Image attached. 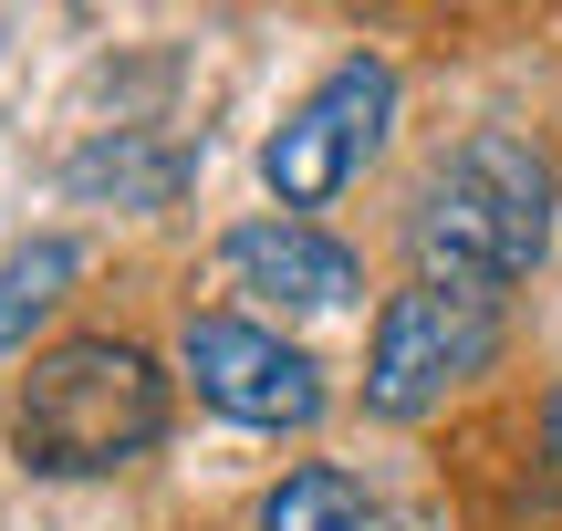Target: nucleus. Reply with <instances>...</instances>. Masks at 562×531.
I'll return each instance as SVG.
<instances>
[{
  "mask_svg": "<svg viewBox=\"0 0 562 531\" xmlns=\"http://www.w3.org/2000/svg\"><path fill=\"white\" fill-rule=\"evenodd\" d=\"M385 115H396V74H385L375 53L334 63V74L313 83V94L281 115V136L261 146V178L281 208H323L334 188L364 178V157L385 146Z\"/></svg>",
  "mask_w": 562,
  "mask_h": 531,
  "instance_id": "20e7f679",
  "label": "nucleus"
},
{
  "mask_svg": "<svg viewBox=\"0 0 562 531\" xmlns=\"http://www.w3.org/2000/svg\"><path fill=\"white\" fill-rule=\"evenodd\" d=\"M188 375H199V396L220 417H240V428H313L323 417V375L302 344H281V334L240 324V313H188Z\"/></svg>",
  "mask_w": 562,
  "mask_h": 531,
  "instance_id": "39448f33",
  "label": "nucleus"
},
{
  "mask_svg": "<svg viewBox=\"0 0 562 531\" xmlns=\"http://www.w3.org/2000/svg\"><path fill=\"white\" fill-rule=\"evenodd\" d=\"M157 438H167V375H157V354L115 344V334H74V344L32 354V375L11 396L21 470H53V479L125 470Z\"/></svg>",
  "mask_w": 562,
  "mask_h": 531,
  "instance_id": "f257e3e1",
  "label": "nucleus"
},
{
  "mask_svg": "<svg viewBox=\"0 0 562 531\" xmlns=\"http://www.w3.org/2000/svg\"><path fill=\"white\" fill-rule=\"evenodd\" d=\"M261 531H396V511H385L364 479H344V470H292L261 500Z\"/></svg>",
  "mask_w": 562,
  "mask_h": 531,
  "instance_id": "0eeeda50",
  "label": "nucleus"
},
{
  "mask_svg": "<svg viewBox=\"0 0 562 531\" xmlns=\"http://www.w3.org/2000/svg\"><path fill=\"white\" fill-rule=\"evenodd\" d=\"M542 438H552V459H562V386L542 396Z\"/></svg>",
  "mask_w": 562,
  "mask_h": 531,
  "instance_id": "1a4fd4ad",
  "label": "nucleus"
},
{
  "mask_svg": "<svg viewBox=\"0 0 562 531\" xmlns=\"http://www.w3.org/2000/svg\"><path fill=\"white\" fill-rule=\"evenodd\" d=\"M63 282H74V250L63 240H0V354L32 344V324L63 303Z\"/></svg>",
  "mask_w": 562,
  "mask_h": 531,
  "instance_id": "6e6552de",
  "label": "nucleus"
},
{
  "mask_svg": "<svg viewBox=\"0 0 562 531\" xmlns=\"http://www.w3.org/2000/svg\"><path fill=\"white\" fill-rule=\"evenodd\" d=\"M220 261H229V282H240V292H271V303H313V313H334V303H355V292H364L355 250H344V240H323L313 219H240V229L220 240Z\"/></svg>",
  "mask_w": 562,
  "mask_h": 531,
  "instance_id": "423d86ee",
  "label": "nucleus"
},
{
  "mask_svg": "<svg viewBox=\"0 0 562 531\" xmlns=\"http://www.w3.org/2000/svg\"><path fill=\"white\" fill-rule=\"evenodd\" d=\"M417 240L448 282H521L552 250V167L521 136H469L417 208Z\"/></svg>",
  "mask_w": 562,
  "mask_h": 531,
  "instance_id": "f03ea898",
  "label": "nucleus"
},
{
  "mask_svg": "<svg viewBox=\"0 0 562 531\" xmlns=\"http://www.w3.org/2000/svg\"><path fill=\"white\" fill-rule=\"evenodd\" d=\"M490 344H501V313H490V292H480V282H448V271H427V282L385 292V313H375L364 407H375V417H417V407H438L448 386H469V375L490 365Z\"/></svg>",
  "mask_w": 562,
  "mask_h": 531,
  "instance_id": "7ed1b4c3",
  "label": "nucleus"
}]
</instances>
